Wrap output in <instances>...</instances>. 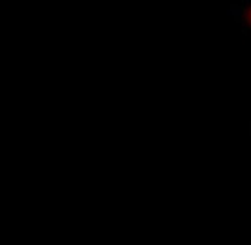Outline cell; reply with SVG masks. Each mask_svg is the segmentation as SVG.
Wrapping results in <instances>:
<instances>
[{
	"mask_svg": "<svg viewBox=\"0 0 251 245\" xmlns=\"http://www.w3.org/2000/svg\"><path fill=\"white\" fill-rule=\"evenodd\" d=\"M244 17H246V23L251 26V4L248 6V8H246V13H244Z\"/></svg>",
	"mask_w": 251,
	"mask_h": 245,
	"instance_id": "1",
	"label": "cell"
}]
</instances>
